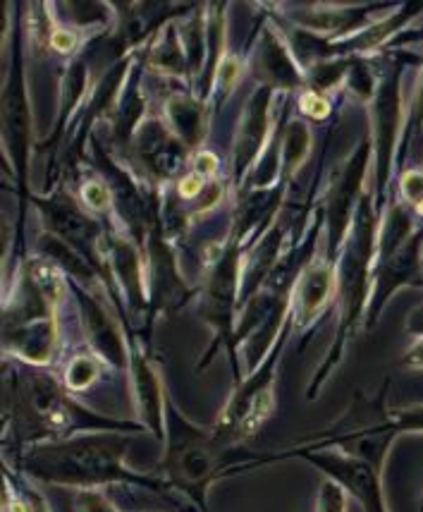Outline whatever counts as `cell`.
<instances>
[{
    "instance_id": "3",
    "label": "cell",
    "mask_w": 423,
    "mask_h": 512,
    "mask_svg": "<svg viewBox=\"0 0 423 512\" xmlns=\"http://www.w3.org/2000/svg\"><path fill=\"white\" fill-rule=\"evenodd\" d=\"M318 512H345V498H342V491L337 489V486H323L321 501H318Z\"/></svg>"
},
{
    "instance_id": "2",
    "label": "cell",
    "mask_w": 423,
    "mask_h": 512,
    "mask_svg": "<svg viewBox=\"0 0 423 512\" xmlns=\"http://www.w3.org/2000/svg\"><path fill=\"white\" fill-rule=\"evenodd\" d=\"M98 376V364L94 359L89 357H79L75 362L70 364V369H67V386L70 388H87L91 381H94Z\"/></svg>"
},
{
    "instance_id": "1",
    "label": "cell",
    "mask_w": 423,
    "mask_h": 512,
    "mask_svg": "<svg viewBox=\"0 0 423 512\" xmlns=\"http://www.w3.org/2000/svg\"><path fill=\"white\" fill-rule=\"evenodd\" d=\"M333 292V271L328 266H316L306 273L302 290H299V319H311Z\"/></svg>"
},
{
    "instance_id": "10",
    "label": "cell",
    "mask_w": 423,
    "mask_h": 512,
    "mask_svg": "<svg viewBox=\"0 0 423 512\" xmlns=\"http://www.w3.org/2000/svg\"><path fill=\"white\" fill-rule=\"evenodd\" d=\"M84 512H113V510H110L108 505L101 501V498L89 496V498H84Z\"/></svg>"
},
{
    "instance_id": "5",
    "label": "cell",
    "mask_w": 423,
    "mask_h": 512,
    "mask_svg": "<svg viewBox=\"0 0 423 512\" xmlns=\"http://www.w3.org/2000/svg\"><path fill=\"white\" fill-rule=\"evenodd\" d=\"M402 185H404V194H407V199H412L419 204L423 199V173H419V170H409V173L404 175Z\"/></svg>"
},
{
    "instance_id": "8",
    "label": "cell",
    "mask_w": 423,
    "mask_h": 512,
    "mask_svg": "<svg viewBox=\"0 0 423 512\" xmlns=\"http://www.w3.org/2000/svg\"><path fill=\"white\" fill-rule=\"evenodd\" d=\"M75 44H77L75 34H70V32H55L51 39V46L60 53H70L72 48H75Z\"/></svg>"
},
{
    "instance_id": "9",
    "label": "cell",
    "mask_w": 423,
    "mask_h": 512,
    "mask_svg": "<svg viewBox=\"0 0 423 512\" xmlns=\"http://www.w3.org/2000/svg\"><path fill=\"white\" fill-rule=\"evenodd\" d=\"M196 166L201 168V173L211 175L213 170H216L218 161H216V156H213V154H208V151H204V154H199V156H196Z\"/></svg>"
},
{
    "instance_id": "4",
    "label": "cell",
    "mask_w": 423,
    "mask_h": 512,
    "mask_svg": "<svg viewBox=\"0 0 423 512\" xmlns=\"http://www.w3.org/2000/svg\"><path fill=\"white\" fill-rule=\"evenodd\" d=\"M299 106H302V111L306 115H314V118H326L330 106L326 99H321L318 94H304L302 99H299Z\"/></svg>"
},
{
    "instance_id": "11",
    "label": "cell",
    "mask_w": 423,
    "mask_h": 512,
    "mask_svg": "<svg viewBox=\"0 0 423 512\" xmlns=\"http://www.w3.org/2000/svg\"><path fill=\"white\" fill-rule=\"evenodd\" d=\"M409 362H412V364H423V345L414 347V352H412V355H409Z\"/></svg>"
},
{
    "instance_id": "12",
    "label": "cell",
    "mask_w": 423,
    "mask_h": 512,
    "mask_svg": "<svg viewBox=\"0 0 423 512\" xmlns=\"http://www.w3.org/2000/svg\"><path fill=\"white\" fill-rule=\"evenodd\" d=\"M416 209H419V213H421V216H423V199L419 201V204H416Z\"/></svg>"
},
{
    "instance_id": "7",
    "label": "cell",
    "mask_w": 423,
    "mask_h": 512,
    "mask_svg": "<svg viewBox=\"0 0 423 512\" xmlns=\"http://www.w3.org/2000/svg\"><path fill=\"white\" fill-rule=\"evenodd\" d=\"M201 187H204V178H201V175H189V178H185L180 182V194L182 197H187V199H192V197H196V194L201 192Z\"/></svg>"
},
{
    "instance_id": "6",
    "label": "cell",
    "mask_w": 423,
    "mask_h": 512,
    "mask_svg": "<svg viewBox=\"0 0 423 512\" xmlns=\"http://www.w3.org/2000/svg\"><path fill=\"white\" fill-rule=\"evenodd\" d=\"M84 199H87L89 206H94V209H103V206L110 204V192L101 185H87L84 187Z\"/></svg>"
}]
</instances>
